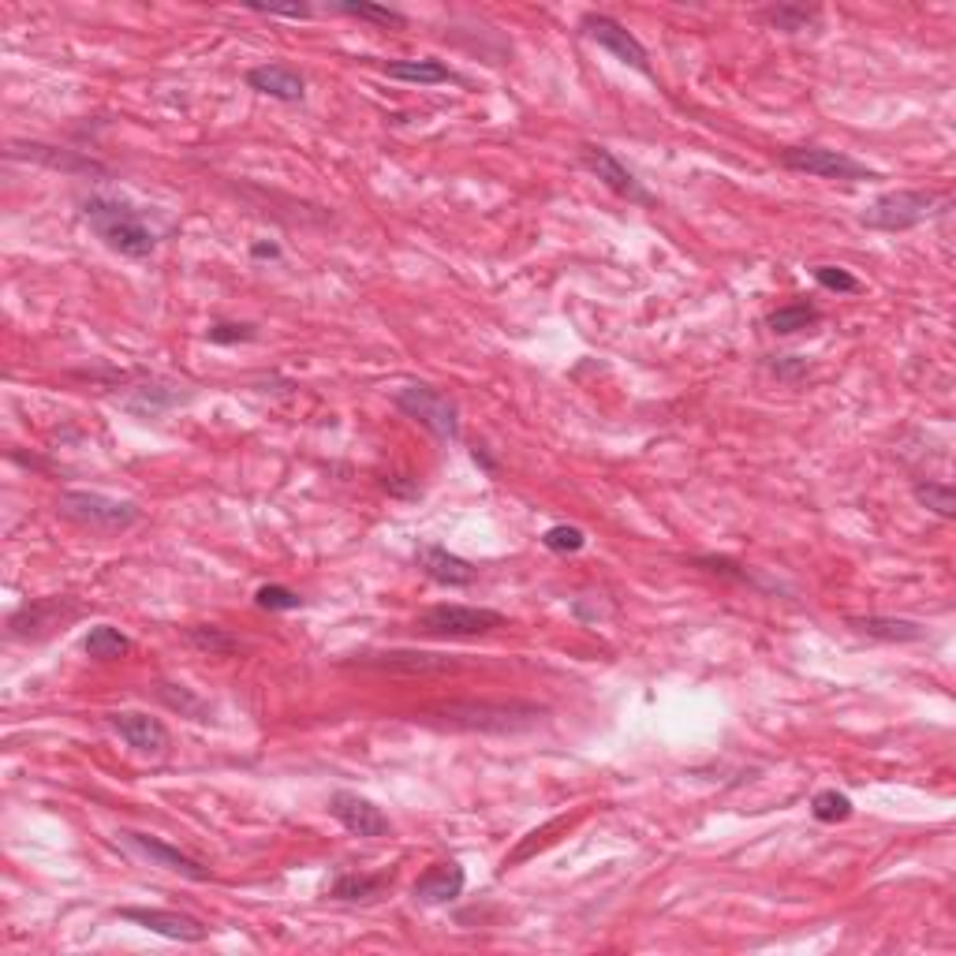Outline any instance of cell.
Instances as JSON below:
<instances>
[{
	"label": "cell",
	"mask_w": 956,
	"mask_h": 956,
	"mask_svg": "<svg viewBox=\"0 0 956 956\" xmlns=\"http://www.w3.org/2000/svg\"><path fill=\"white\" fill-rule=\"evenodd\" d=\"M464 886H467L464 867L456 864V859H445V864H433L427 875L416 878L411 897L422 900V905H449V900L464 894Z\"/></svg>",
	"instance_id": "obj_19"
},
{
	"label": "cell",
	"mask_w": 956,
	"mask_h": 956,
	"mask_svg": "<svg viewBox=\"0 0 956 956\" xmlns=\"http://www.w3.org/2000/svg\"><path fill=\"white\" fill-rule=\"evenodd\" d=\"M392 886V870H381V875H336L333 886H329V897L344 900V905H359V900H378L386 889Z\"/></svg>",
	"instance_id": "obj_21"
},
{
	"label": "cell",
	"mask_w": 956,
	"mask_h": 956,
	"mask_svg": "<svg viewBox=\"0 0 956 956\" xmlns=\"http://www.w3.org/2000/svg\"><path fill=\"white\" fill-rule=\"evenodd\" d=\"M781 165L792 173L818 176V179H841V184H859V179H875L878 173L864 162L848 157L845 150H826V146H789L781 150Z\"/></svg>",
	"instance_id": "obj_7"
},
{
	"label": "cell",
	"mask_w": 956,
	"mask_h": 956,
	"mask_svg": "<svg viewBox=\"0 0 956 956\" xmlns=\"http://www.w3.org/2000/svg\"><path fill=\"white\" fill-rule=\"evenodd\" d=\"M505 624V613L482 609V605H430L416 617V628L430 640H475V635H490Z\"/></svg>",
	"instance_id": "obj_6"
},
{
	"label": "cell",
	"mask_w": 956,
	"mask_h": 956,
	"mask_svg": "<svg viewBox=\"0 0 956 956\" xmlns=\"http://www.w3.org/2000/svg\"><path fill=\"white\" fill-rule=\"evenodd\" d=\"M254 605L265 613H292L303 609V598L292 587H281V583H265V587L254 591Z\"/></svg>",
	"instance_id": "obj_32"
},
{
	"label": "cell",
	"mask_w": 956,
	"mask_h": 956,
	"mask_svg": "<svg viewBox=\"0 0 956 956\" xmlns=\"http://www.w3.org/2000/svg\"><path fill=\"white\" fill-rule=\"evenodd\" d=\"M770 374L781 378V381H800V378L811 374V367H807V359H800V355H773Z\"/></svg>",
	"instance_id": "obj_38"
},
{
	"label": "cell",
	"mask_w": 956,
	"mask_h": 956,
	"mask_svg": "<svg viewBox=\"0 0 956 956\" xmlns=\"http://www.w3.org/2000/svg\"><path fill=\"white\" fill-rule=\"evenodd\" d=\"M471 460H475L478 467H482V471H490V475L497 471V460H494V456L486 452V449H471Z\"/></svg>",
	"instance_id": "obj_41"
},
{
	"label": "cell",
	"mask_w": 956,
	"mask_h": 956,
	"mask_svg": "<svg viewBox=\"0 0 956 956\" xmlns=\"http://www.w3.org/2000/svg\"><path fill=\"white\" fill-rule=\"evenodd\" d=\"M329 12L367 19V23H378V27H408V16L403 12H397V8H389V4H370V0H336V4H329Z\"/></svg>",
	"instance_id": "obj_26"
},
{
	"label": "cell",
	"mask_w": 956,
	"mask_h": 956,
	"mask_svg": "<svg viewBox=\"0 0 956 956\" xmlns=\"http://www.w3.org/2000/svg\"><path fill=\"white\" fill-rule=\"evenodd\" d=\"M57 513L87 530H105V535L127 530L143 519V508L135 501H120V497H109L98 490H60Z\"/></svg>",
	"instance_id": "obj_4"
},
{
	"label": "cell",
	"mask_w": 956,
	"mask_h": 956,
	"mask_svg": "<svg viewBox=\"0 0 956 956\" xmlns=\"http://www.w3.org/2000/svg\"><path fill=\"white\" fill-rule=\"evenodd\" d=\"M329 814L336 818L352 837H363V841H374V837H386L392 826H389V814L381 811L374 800L359 792H348V789H336L329 796Z\"/></svg>",
	"instance_id": "obj_12"
},
{
	"label": "cell",
	"mask_w": 956,
	"mask_h": 956,
	"mask_svg": "<svg viewBox=\"0 0 956 956\" xmlns=\"http://www.w3.org/2000/svg\"><path fill=\"white\" fill-rule=\"evenodd\" d=\"M116 837H120V841L131 848V852H139L143 859H150V867L173 870V875L187 878V881H209V878H214V870L202 864V859L179 852L176 845L162 841V837H150V833H139V830H120Z\"/></svg>",
	"instance_id": "obj_11"
},
{
	"label": "cell",
	"mask_w": 956,
	"mask_h": 956,
	"mask_svg": "<svg viewBox=\"0 0 956 956\" xmlns=\"http://www.w3.org/2000/svg\"><path fill=\"white\" fill-rule=\"evenodd\" d=\"M416 557H419L422 576L433 579V583H441V587H471V583L478 579V568L471 565V560L449 554V549L438 546V542L419 546Z\"/></svg>",
	"instance_id": "obj_17"
},
{
	"label": "cell",
	"mask_w": 956,
	"mask_h": 956,
	"mask_svg": "<svg viewBox=\"0 0 956 956\" xmlns=\"http://www.w3.org/2000/svg\"><path fill=\"white\" fill-rule=\"evenodd\" d=\"M911 497L927 508V513L942 516V519H953L956 516V494L949 482H934V478H919L916 486H911Z\"/></svg>",
	"instance_id": "obj_28"
},
{
	"label": "cell",
	"mask_w": 956,
	"mask_h": 956,
	"mask_svg": "<svg viewBox=\"0 0 956 956\" xmlns=\"http://www.w3.org/2000/svg\"><path fill=\"white\" fill-rule=\"evenodd\" d=\"M822 322V311H818L814 303H789V306H778V311H770L767 325L770 333L778 336H792V333H803V329H811Z\"/></svg>",
	"instance_id": "obj_24"
},
{
	"label": "cell",
	"mask_w": 956,
	"mask_h": 956,
	"mask_svg": "<svg viewBox=\"0 0 956 956\" xmlns=\"http://www.w3.org/2000/svg\"><path fill=\"white\" fill-rule=\"evenodd\" d=\"M762 19L773 27V30H784V35H800V30H811L818 23V8H807V4H773L762 12Z\"/></svg>",
	"instance_id": "obj_29"
},
{
	"label": "cell",
	"mask_w": 956,
	"mask_h": 956,
	"mask_svg": "<svg viewBox=\"0 0 956 956\" xmlns=\"http://www.w3.org/2000/svg\"><path fill=\"white\" fill-rule=\"evenodd\" d=\"M355 665H363V669H386V673H445V669H456L452 657H445V654H422V651L359 654Z\"/></svg>",
	"instance_id": "obj_20"
},
{
	"label": "cell",
	"mask_w": 956,
	"mask_h": 956,
	"mask_svg": "<svg viewBox=\"0 0 956 956\" xmlns=\"http://www.w3.org/2000/svg\"><path fill=\"white\" fill-rule=\"evenodd\" d=\"M109 729L127 743V748L139 751V755H165V748H168L165 721L143 714V710H116V714H109Z\"/></svg>",
	"instance_id": "obj_15"
},
{
	"label": "cell",
	"mask_w": 956,
	"mask_h": 956,
	"mask_svg": "<svg viewBox=\"0 0 956 956\" xmlns=\"http://www.w3.org/2000/svg\"><path fill=\"white\" fill-rule=\"evenodd\" d=\"M386 76L400 79V82H419V87H438V82L456 79L449 64L430 60V57H422V60H389L386 64Z\"/></svg>",
	"instance_id": "obj_22"
},
{
	"label": "cell",
	"mask_w": 956,
	"mask_h": 956,
	"mask_svg": "<svg viewBox=\"0 0 956 956\" xmlns=\"http://www.w3.org/2000/svg\"><path fill=\"white\" fill-rule=\"evenodd\" d=\"M251 258H270V262H277L281 258V247L277 243H251Z\"/></svg>",
	"instance_id": "obj_40"
},
{
	"label": "cell",
	"mask_w": 956,
	"mask_h": 956,
	"mask_svg": "<svg viewBox=\"0 0 956 956\" xmlns=\"http://www.w3.org/2000/svg\"><path fill=\"white\" fill-rule=\"evenodd\" d=\"M76 617H79V602L60 598V594H52V598H35V602L19 605L12 617H8V635H12V640L38 643V640H46V635L60 632L64 624H71Z\"/></svg>",
	"instance_id": "obj_9"
},
{
	"label": "cell",
	"mask_w": 956,
	"mask_h": 956,
	"mask_svg": "<svg viewBox=\"0 0 956 956\" xmlns=\"http://www.w3.org/2000/svg\"><path fill=\"white\" fill-rule=\"evenodd\" d=\"M392 403H397L403 416L422 422L438 441H460V408H456L449 392L416 381V386H403L392 392Z\"/></svg>",
	"instance_id": "obj_5"
},
{
	"label": "cell",
	"mask_w": 956,
	"mask_h": 956,
	"mask_svg": "<svg viewBox=\"0 0 956 956\" xmlns=\"http://www.w3.org/2000/svg\"><path fill=\"white\" fill-rule=\"evenodd\" d=\"M116 916L127 919V923H135V927H143V930H150V934H162V938H168V942H191V945H195V942H206V934H209L206 923L195 919V916H187V911L127 905V908H116Z\"/></svg>",
	"instance_id": "obj_13"
},
{
	"label": "cell",
	"mask_w": 956,
	"mask_h": 956,
	"mask_svg": "<svg viewBox=\"0 0 956 956\" xmlns=\"http://www.w3.org/2000/svg\"><path fill=\"white\" fill-rule=\"evenodd\" d=\"M82 217H87L90 232L98 236L105 247L124 254V258H150L162 243V228L154 225V217H146L139 206H131L127 198L113 195H90L82 198Z\"/></svg>",
	"instance_id": "obj_1"
},
{
	"label": "cell",
	"mask_w": 956,
	"mask_h": 956,
	"mask_svg": "<svg viewBox=\"0 0 956 956\" xmlns=\"http://www.w3.org/2000/svg\"><path fill=\"white\" fill-rule=\"evenodd\" d=\"M692 565H699L703 572H714V576H725V579L748 583V587H759V579L751 576V572L743 568V565H736V560H729V557H695Z\"/></svg>",
	"instance_id": "obj_36"
},
{
	"label": "cell",
	"mask_w": 956,
	"mask_h": 956,
	"mask_svg": "<svg viewBox=\"0 0 956 956\" xmlns=\"http://www.w3.org/2000/svg\"><path fill=\"white\" fill-rule=\"evenodd\" d=\"M12 157H38L52 168H79V173H101V165L87 162V157H76V154H57L52 146H41V143H30V146H12Z\"/></svg>",
	"instance_id": "obj_30"
},
{
	"label": "cell",
	"mask_w": 956,
	"mask_h": 956,
	"mask_svg": "<svg viewBox=\"0 0 956 956\" xmlns=\"http://www.w3.org/2000/svg\"><path fill=\"white\" fill-rule=\"evenodd\" d=\"M157 699H162V703H165L168 710H176L179 718L209 721V706H206V699H198V695L191 692V687H184V684H168V680H162V684H157Z\"/></svg>",
	"instance_id": "obj_27"
},
{
	"label": "cell",
	"mask_w": 956,
	"mask_h": 956,
	"mask_svg": "<svg viewBox=\"0 0 956 956\" xmlns=\"http://www.w3.org/2000/svg\"><path fill=\"white\" fill-rule=\"evenodd\" d=\"M845 624L856 635H867V640H878V643H919V640H927V628H923L919 621H908V617L852 613V617H845Z\"/></svg>",
	"instance_id": "obj_18"
},
{
	"label": "cell",
	"mask_w": 956,
	"mask_h": 956,
	"mask_svg": "<svg viewBox=\"0 0 956 956\" xmlns=\"http://www.w3.org/2000/svg\"><path fill=\"white\" fill-rule=\"evenodd\" d=\"M82 651H87L94 662H116V657H124L131 651V640H127L120 628H113V624H94L87 632V640H82Z\"/></svg>",
	"instance_id": "obj_25"
},
{
	"label": "cell",
	"mask_w": 956,
	"mask_h": 956,
	"mask_svg": "<svg viewBox=\"0 0 956 956\" xmlns=\"http://www.w3.org/2000/svg\"><path fill=\"white\" fill-rule=\"evenodd\" d=\"M579 30L594 41V46L605 49V52H613V57H617L621 64H628V68H635L640 76H651V60H646L643 41L635 38L624 23H617L613 16H598V12L583 16Z\"/></svg>",
	"instance_id": "obj_10"
},
{
	"label": "cell",
	"mask_w": 956,
	"mask_h": 956,
	"mask_svg": "<svg viewBox=\"0 0 956 956\" xmlns=\"http://www.w3.org/2000/svg\"><path fill=\"white\" fill-rule=\"evenodd\" d=\"M258 336V329L251 322H214L206 329L209 344H247V340Z\"/></svg>",
	"instance_id": "obj_35"
},
{
	"label": "cell",
	"mask_w": 956,
	"mask_h": 956,
	"mask_svg": "<svg viewBox=\"0 0 956 956\" xmlns=\"http://www.w3.org/2000/svg\"><path fill=\"white\" fill-rule=\"evenodd\" d=\"M542 546H546L549 554H579V549L587 546V535H583V527L557 524V527H549L546 535H542Z\"/></svg>",
	"instance_id": "obj_33"
},
{
	"label": "cell",
	"mask_w": 956,
	"mask_h": 956,
	"mask_svg": "<svg viewBox=\"0 0 956 956\" xmlns=\"http://www.w3.org/2000/svg\"><path fill=\"white\" fill-rule=\"evenodd\" d=\"M247 8L258 16H273V19H311L314 16V8L300 4V0H295V4H262V0H247Z\"/></svg>",
	"instance_id": "obj_37"
},
{
	"label": "cell",
	"mask_w": 956,
	"mask_h": 956,
	"mask_svg": "<svg viewBox=\"0 0 956 956\" xmlns=\"http://www.w3.org/2000/svg\"><path fill=\"white\" fill-rule=\"evenodd\" d=\"M116 400H120L124 411H131V416H139V419H162L165 411L187 403L191 392L168 378H146L139 386H127V392H120Z\"/></svg>",
	"instance_id": "obj_14"
},
{
	"label": "cell",
	"mask_w": 956,
	"mask_h": 956,
	"mask_svg": "<svg viewBox=\"0 0 956 956\" xmlns=\"http://www.w3.org/2000/svg\"><path fill=\"white\" fill-rule=\"evenodd\" d=\"M247 87L265 94V98L273 101H303L306 98V79L300 68H292V64H258V68L247 71Z\"/></svg>",
	"instance_id": "obj_16"
},
{
	"label": "cell",
	"mask_w": 956,
	"mask_h": 956,
	"mask_svg": "<svg viewBox=\"0 0 956 956\" xmlns=\"http://www.w3.org/2000/svg\"><path fill=\"white\" fill-rule=\"evenodd\" d=\"M381 486H386L389 494H397V497H419V494H422V490H419V482H411L408 475H389Z\"/></svg>",
	"instance_id": "obj_39"
},
{
	"label": "cell",
	"mask_w": 956,
	"mask_h": 956,
	"mask_svg": "<svg viewBox=\"0 0 956 956\" xmlns=\"http://www.w3.org/2000/svg\"><path fill=\"white\" fill-rule=\"evenodd\" d=\"M945 195L938 191H923V187H900V191H886L878 195L870 206L859 214V225L875 228V232H908L930 221L934 214H942Z\"/></svg>",
	"instance_id": "obj_3"
},
{
	"label": "cell",
	"mask_w": 956,
	"mask_h": 956,
	"mask_svg": "<svg viewBox=\"0 0 956 956\" xmlns=\"http://www.w3.org/2000/svg\"><path fill=\"white\" fill-rule=\"evenodd\" d=\"M814 281L822 284L826 292H841V295H856L864 284H859V277H852V273L845 270V265H814Z\"/></svg>",
	"instance_id": "obj_34"
},
{
	"label": "cell",
	"mask_w": 956,
	"mask_h": 956,
	"mask_svg": "<svg viewBox=\"0 0 956 956\" xmlns=\"http://www.w3.org/2000/svg\"><path fill=\"white\" fill-rule=\"evenodd\" d=\"M579 165L587 168L591 176H598L602 184L609 187L617 198L632 202V206H646V209H654V206H657V198L651 195V191L643 187V179H635L632 168L624 165L621 157L613 154V150H605V146H598V143H583V146H579Z\"/></svg>",
	"instance_id": "obj_8"
},
{
	"label": "cell",
	"mask_w": 956,
	"mask_h": 956,
	"mask_svg": "<svg viewBox=\"0 0 956 956\" xmlns=\"http://www.w3.org/2000/svg\"><path fill=\"white\" fill-rule=\"evenodd\" d=\"M184 640L209 657H228V654L243 651V643L236 640V635H232L228 628H217V624H191V628H184Z\"/></svg>",
	"instance_id": "obj_23"
},
{
	"label": "cell",
	"mask_w": 956,
	"mask_h": 956,
	"mask_svg": "<svg viewBox=\"0 0 956 956\" xmlns=\"http://www.w3.org/2000/svg\"><path fill=\"white\" fill-rule=\"evenodd\" d=\"M449 729L464 732H524L546 718V706L524 703V699H467V703H449L433 710Z\"/></svg>",
	"instance_id": "obj_2"
},
{
	"label": "cell",
	"mask_w": 956,
	"mask_h": 956,
	"mask_svg": "<svg viewBox=\"0 0 956 956\" xmlns=\"http://www.w3.org/2000/svg\"><path fill=\"white\" fill-rule=\"evenodd\" d=\"M811 814L818 818V822H826V826L848 822V818H852V800H848L845 792H837V789H822L811 800Z\"/></svg>",
	"instance_id": "obj_31"
}]
</instances>
